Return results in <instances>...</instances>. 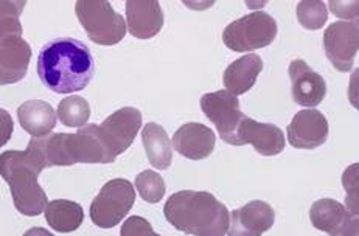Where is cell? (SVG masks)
I'll return each instance as SVG.
<instances>
[{
  "label": "cell",
  "instance_id": "f1b7e54d",
  "mask_svg": "<svg viewBox=\"0 0 359 236\" xmlns=\"http://www.w3.org/2000/svg\"><path fill=\"white\" fill-rule=\"evenodd\" d=\"M358 2H330V8L337 18L356 19L358 18Z\"/></svg>",
  "mask_w": 359,
  "mask_h": 236
},
{
  "label": "cell",
  "instance_id": "484cf974",
  "mask_svg": "<svg viewBox=\"0 0 359 236\" xmlns=\"http://www.w3.org/2000/svg\"><path fill=\"white\" fill-rule=\"evenodd\" d=\"M297 19L306 30H320L328 19V8L319 0H304L297 5Z\"/></svg>",
  "mask_w": 359,
  "mask_h": 236
},
{
  "label": "cell",
  "instance_id": "7c38bea8",
  "mask_svg": "<svg viewBox=\"0 0 359 236\" xmlns=\"http://www.w3.org/2000/svg\"><path fill=\"white\" fill-rule=\"evenodd\" d=\"M328 120L316 109L297 112L288 126L290 145L299 149H316L328 139Z\"/></svg>",
  "mask_w": 359,
  "mask_h": 236
},
{
  "label": "cell",
  "instance_id": "52a82bcc",
  "mask_svg": "<svg viewBox=\"0 0 359 236\" xmlns=\"http://www.w3.org/2000/svg\"><path fill=\"white\" fill-rule=\"evenodd\" d=\"M135 201V190L126 179H112L90 205V219L100 228H112L125 219Z\"/></svg>",
  "mask_w": 359,
  "mask_h": 236
},
{
  "label": "cell",
  "instance_id": "3957f363",
  "mask_svg": "<svg viewBox=\"0 0 359 236\" xmlns=\"http://www.w3.org/2000/svg\"><path fill=\"white\" fill-rule=\"evenodd\" d=\"M95 127L97 125H86L76 134L58 132L33 137L27 149L36 154L44 169L75 163H112L114 160L100 141Z\"/></svg>",
  "mask_w": 359,
  "mask_h": 236
},
{
  "label": "cell",
  "instance_id": "d4e9b609",
  "mask_svg": "<svg viewBox=\"0 0 359 236\" xmlns=\"http://www.w3.org/2000/svg\"><path fill=\"white\" fill-rule=\"evenodd\" d=\"M135 187H137V191L143 201L149 204L161 202L162 197L165 196V191H167L163 177L151 169H145L140 174H137V177H135Z\"/></svg>",
  "mask_w": 359,
  "mask_h": 236
},
{
  "label": "cell",
  "instance_id": "83f0119b",
  "mask_svg": "<svg viewBox=\"0 0 359 236\" xmlns=\"http://www.w3.org/2000/svg\"><path fill=\"white\" fill-rule=\"evenodd\" d=\"M120 236H161L157 235L151 224L142 216H131L121 225Z\"/></svg>",
  "mask_w": 359,
  "mask_h": 236
},
{
  "label": "cell",
  "instance_id": "e0dca14e",
  "mask_svg": "<svg viewBox=\"0 0 359 236\" xmlns=\"http://www.w3.org/2000/svg\"><path fill=\"white\" fill-rule=\"evenodd\" d=\"M163 11L159 2L148 0H128L126 2V28L134 38L151 39L162 30Z\"/></svg>",
  "mask_w": 359,
  "mask_h": 236
},
{
  "label": "cell",
  "instance_id": "7402d4cb",
  "mask_svg": "<svg viewBox=\"0 0 359 236\" xmlns=\"http://www.w3.org/2000/svg\"><path fill=\"white\" fill-rule=\"evenodd\" d=\"M44 213L50 227L60 233L78 230L84 221L83 207L78 202L66 201V199L48 202Z\"/></svg>",
  "mask_w": 359,
  "mask_h": 236
},
{
  "label": "cell",
  "instance_id": "d6986e66",
  "mask_svg": "<svg viewBox=\"0 0 359 236\" xmlns=\"http://www.w3.org/2000/svg\"><path fill=\"white\" fill-rule=\"evenodd\" d=\"M263 70V61L258 55L249 53L243 58L233 61L224 71L222 83L229 94L235 97L246 94L254 88L258 75Z\"/></svg>",
  "mask_w": 359,
  "mask_h": 236
},
{
  "label": "cell",
  "instance_id": "cb8c5ba5",
  "mask_svg": "<svg viewBox=\"0 0 359 236\" xmlns=\"http://www.w3.org/2000/svg\"><path fill=\"white\" fill-rule=\"evenodd\" d=\"M56 117L67 127H83L90 118V106L83 97H67L60 103Z\"/></svg>",
  "mask_w": 359,
  "mask_h": 236
},
{
  "label": "cell",
  "instance_id": "7a4b0ae2",
  "mask_svg": "<svg viewBox=\"0 0 359 236\" xmlns=\"http://www.w3.org/2000/svg\"><path fill=\"white\" fill-rule=\"evenodd\" d=\"M168 223L193 236H226L231 214L226 205L207 191H179L163 207Z\"/></svg>",
  "mask_w": 359,
  "mask_h": 236
},
{
  "label": "cell",
  "instance_id": "5b68a950",
  "mask_svg": "<svg viewBox=\"0 0 359 236\" xmlns=\"http://www.w3.org/2000/svg\"><path fill=\"white\" fill-rule=\"evenodd\" d=\"M76 16L92 42L98 46H116L128 32L125 18L106 0H78Z\"/></svg>",
  "mask_w": 359,
  "mask_h": 236
},
{
  "label": "cell",
  "instance_id": "ffe728a7",
  "mask_svg": "<svg viewBox=\"0 0 359 236\" xmlns=\"http://www.w3.org/2000/svg\"><path fill=\"white\" fill-rule=\"evenodd\" d=\"M18 118L22 130L32 137H44L52 134L56 126V112L52 106L41 99H30L19 106Z\"/></svg>",
  "mask_w": 359,
  "mask_h": 236
},
{
  "label": "cell",
  "instance_id": "8992f818",
  "mask_svg": "<svg viewBox=\"0 0 359 236\" xmlns=\"http://www.w3.org/2000/svg\"><path fill=\"white\" fill-rule=\"evenodd\" d=\"M277 38V22L268 13L252 11L233 20L222 33L224 46L232 52H252L271 46Z\"/></svg>",
  "mask_w": 359,
  "mask_h": 236
},
{
  "label": "cell",
  "instance_id": "2e32d148",
  "mask_svg": "<svg viewBox=\"0 0 359 236\" xmlns=\"http://www.w3.org/2000/svg\"><path fill=\"white\" fill-rule=\"evenodd\" d=\"M171 143L176 151L187 159L204 160L213 153L217 137L210 127L193 121L179 127Z\"/></svg>",
  "mask_w": 359,
  "mask_h": 236
},
{
  "label": "cell",
  "instance_id": "4dcf8cb0",
  "mask_svg": "<svg viewBox=\"0 0 359 236\" xmlns=\"http://www.w3.org/2000/svg\"><path fill=\"white\" fill-rule=\"evenodd\" d=\"M24 236H55L50 233L47 228H41V227H34V228H30V230H27L24 233Z\"/></svg>",
  "mask_w": 359,
  "mask_h": 236
},
{
  "label": "cell",
  "instance_id": "44dd1931",
  "mask_svg": "<svg viewBox=\"0 0 359 236\" xmlns=\"http://www.w3.org/2000/svg\"><path fill=\"white\" fill-rule=\"evenodd\" d=\"M143 146L151 165L157 169H167L173 162V143L161 125L148 123L142 131Z\"/></svg>",
  "mask_w": 359,
  "mask_h": 236
},
{
  "label": "cell",
  "instance_id": "30bf717a",
  "mask_svg": "<svg viewBox=\"0 0 359 236\" xmlns=\"http://www.w3.org/2000/svg\"><path fill=\"white\" fill-rule=\"evenodd\" d=\"M359 28L356 22H334L324 33V48L332 66L339 71L353 67L359 47Z\"/></svg>",
  "mask_w": 359,
  "mask_h": 236
},
{
  "label": "cell",
  "instance_id": "f546056e",
  "mask_svg": "<svg viewBox=\"0 0 359 236\" xmlns=\"http://www.w3.org/2000/svg\"><path fill=\"white\" fill-rule=\"evenodd\" d=\"M14 131L13 118L5 109H0V148L10 141Z\"/></svg>",
  "mask_w": 359,
  "mask_h": 236
},
{
  "label": "cell",
  "instance_id": "9a60e30c",
  "mask_svg": "<svg viewBox=\"0 0 359 236\" xmlns=\"http://www.w3.org/2000/svg\"><path fill=\"white\" fill-rule=\"evenodd\" d=\"M240 146L252 145L255 151L262 155H278L285 149V134L276 125L258 123V121L244 117L238 131Z\"/></svg>",
  "mask_w": 359,
  "mask_h": 236
},
{
  "label": "cell",
  "instance_id": "8fae6325",
  "mask_svg": "<svg viewBox=\"0 0 359 236\" xmlns=\"http://www.w3.org/2000/svg\"><path fill=\"white\" fill-rule=\"evenodd\" d=\"M311 224L330 236H358V216L334 199H319L311 205Z\"/></svg>",
  "mask_w": 359,
  "mask_h": 236
},
{
  "label": "cell",
  "instance_id": "277c9868",
  "mask_svg": "<svg viewBox=\"0 0 359 236\" xmlns=\"http://www.w3.org/2000/svg\"><path fill=\"white\" fill-rule=\"evenodd\" d=\"M42 169L41 160L30 149L0 154V176L10 185L14 207L25 216H39L48 204L38 182Z\"/></svg>",
  "mask_w": 359,
  "mask_h": 236
},
{
  "label": "cell",
  "instance_id": "ac0fdd59",
  "mask_svg": "<svg viewBox=\"0 0 359 236\" xmlns=\"http://www.w3.org/2000/svg\"><path fill=\"white\" fill-rule=\"evenodd\" d=\"M32 60V47L22 38L0 42V85L22 81Z\"/></svg>",
  "mask_w": 359,
  "mask_h": 236
},
{
  "label": "cell",
  "instance_id": "603a6c76",
  "mask_svg": "<svg viewBox=\"0 0 359 236\" xmlns=\"http://www.w3.org/2000/svg\"><path fill=\"white\" fill-rule=\"evenodd\" d=\"M25 5L24 0H0V42L22 36L19 18Z\"/></svg>",
  "mask_w": 359,
  "mask_h": 236
},
{
  "label": "cell",
  "instance_id": "ba28073f",
  "mask_svg": "<svg viewBox=\"0 0 359 236\" xmlns=\"http://www.w3.org/2000/svg\"><path fill=\"white\" fill-rule=\"evenodd\" d=\"M142 127V112L135 107H121L107 117L95 131L111 159L116 162L133 145L134 139Z\"/></svg>",
  "mask_w": 359,
  "mask_h": 236
},
{
  "label": "cell",
  "instance_id": "4316f807",
  "mask_svg": "<svg viewBox=\"0 0 359 236\" xmlns=\"http://www.w3.org/2000/svg\"><path fill=\"white\" fill-rule=\"evenodd\" d=\"M358 165H351L350 168L346 169L344 173V185H346V191H347V210L353 214V216H358Z\"/></svg>",
  "mask_w": 359,
  "mask_h": 236
},
{
  "label": "cell",
  "instance_id": "4fadbf2b",
  "mask_svg": "<svg viewBox=\"0 0 359 236\" xmlns=\"http://www.w3.org/2000/svg\"><path fill=\"white\" fill-rule=\"evenodd\" d=\"M276 223V211L268 202L250 201L233 210L229 221V236H262Z\"/></svg>",
  "mask_w": 359,
  "mask_h": 236
},
{
  "label": "cell",
  "instance_id": "5bb4252c",
  "mask_svg": "<svg viewBox=\"0 0 359 236\" xmlns=\"http://www.w3.org/2000/svg\"><path fill=\"white\" fill-rule=\"evenodd\" d=\"M290 78L292 83L294 102L305 107H314L322 103L327 95V84L318 71L311 70L302 60L290 64Z\"/></svg>",
  "mask_w": 359,
  "mask_h": 236
},
{
  "label": "cell",
  "instance_id": "6da1fadb",
  "mask_svg": "<svg viewBox=\"0 0 359 236\" xmlns=\"http://www.w3.org/2000/svg\"><path fill=\"white\" fill-rule=\"evenodd\" d=\"M95 71L89 47L74 38H60L42 47L38 75L46 88L56 94H72L88 88Z\"/></svg>",
  "mask_w": 359,
  "mask_h": 236
},
{
  "label": "cell",
  "instance_id": "9c48e42d",
  "mask_svg": "<svg viewBox=\"0 0 359 236\" xmlns=\"http://www.w3.org/2000/svg\"><path fill=\"white\" fill-rule=\"evenodd\" d=\"M201 107L205 117L217 126L222 141L240 146L238 131L246 116L240 109L238 98L229 94L227 90L212 92L201 98Z\"/></svg>",
  "mask_w": 359,
  "mask_h": 236
}]
</instances>
